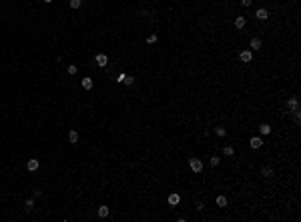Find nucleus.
<instances>
[{
    "instance_id": "1",
    "label": "nucleus",
    "mask_w": 301,
    "mask_h": 222,
    "mask_svg": "<svg viewBox=\"0 0 301 222\" xmlns=\"http://www.w3.org/2000/svg\"><path fill=\"white\" fill-rule=\"evenodd\" d=\"M189 168L193 170L195 174L203 172V160H199V158H191V160H189Z\"/></svg>"
},
{
    "instance_id": "2",
    "label": "nucleus",
    "mask_w": 301,
    "mask_h": 222,
    "mask_svg": "<svg viewBox=\"0 0 301 222\" xmlns=\"http://www.w3.org/2000/svg\"><path fill=\"white\" fill-rule=\"evenodd\" d=\"M239 60L245 62V64H249L253 60V52H251V50H241V52H239Z\"/></svg>"
},
{
    "instance_id": "3",
    "label": "nucleus",
    "mask_w": 301,
    "mask_h": 222,
    "mask_svg": "<svg viewBox=\"0 0 301 222\" xmlns=\"http://www.w3.org/2000/svg\"><path fill=\"white\" fill-rule=\"evenodd\" d=\"M169 204H171V206H179L181 204V194L179 192H171V194H169Z\"/></svg>"
},
{
    "instance_id": "4",
    "label": "nucleus",
    "mask_w": 301,
    "mask_h": 222,
    "mask_svg": "<svg viewBox=\"0 0 301 222\" xmlns=\"http://www.w3.org/2000/svg\"><path fill=\"white\" fill-rule=\"evenodd\" d=\"M249 146H251V148H253V150H259V148H261V146H263V140H261V138H259V136H253V138H251V140H249Z\"/></svg>"
},
{
    "instance_id": "5",
    "label": "nucleus",
    "mask_w": 301,
    "mask_h": 222,
    "mask_svg": "<svg viewBox=\"0 0 301 222\" xmlns=\"http://www.w3.org/2000/svg\"><path fill=\"white\" fill-rule=\"evenodd\" d=\"M95 62L99 64L100 68H104L108 64V56H107V54H96V56H95Z\"/></svg>"
},
{
    "instance_id": "6",
    "label": "nucleus",
    "mask_w": 301,
    "mask_h": 222,
    "mask_svg": "<svg viewBox=\"0 0 301 222\" xmlns=\"http://www.w3.org/2000/svg\"><path fill=\"white\" fill-rule=\"evenodd\" d=\"M287 108H289L291 112H293V110H299V102H297V98H295V96H291L289 100H287Z\"/></svg>"
},
{
    "instance_id": "7",
    "label": "nucleus",
    "mask_w": 301,
    "mask_h": 222,
    "mask_svg": "<svg viewBox=\"0 0 301 222\" xmlns=\"http://www.w3.org/2000/svg\"><path fill=\"white\" fill-rule=\"evenodd\" d=\"M38 166H40V162H38L36 158H30V160L26 162V168L30 170V172H34V170H38Z\"/></svg>"
},
{
    "instance_id": "8",
    "label": "nucleus",
    "mask_w": 301,
    "mask_h": 222,
    "mask_svg": "<svg viewBox=\"0 0 301 222\" xmlns=\"http://www.w3.org/2000/svg\"><path fill=\"white\" fill-rule=\"evenodd\" d=\"M96 212H99V218H107V216L111 214V208L103 204V206H99V210H96Z\"/></svg>"
},
{
    "instance_id": "9",
    "label": "nucleus",
    "mask_w": 301,
    "mask_h": 222,
    "mask_svg": "<svg viewBox=\"0 0 301 222\" xmlns=\"http://www.w3.org/2000/svg\"><path fill=\"white\" fill-rule=\"evenodd\" d=\"M245 24H247V20H245V16H237L235 18V28H239V30H243Z\"/></svg>"
},
{
    "instance_id": "10",
    "label": "nucleus",
    "mask_w": 301,
    "mask_h": 222,
    "mask_svg": "<svg viewBox=\"0 0 301 222\" xmlns=\"http://www.w3.org/2000/svg\"><path fill=\"white\" fill-rule=\"evenodd\" d=\"M259 132H261V134H271V132H273V130H271V124H267V122H261V124H259Z\"/></svg>"
},
{
    "instance_id": "11",
    "label": "nucleus",
    "mask_w": 301,
    "mask_h": 222,
    "mask_svg": "<svg viewBox=\"0 0 301 222\" xmlns=\"http://www.w3.org/2000/svg\"><path fill=\"white\" fill-rule=\"evenodd\" d=\"M255 18L257 20H267V18H269V12H267L265 8H259V10H257V14H255Z\"/></svg>"
},
{
    "instance_id": "12",
    "label": "nucleus",
    "mask_w": 301,
    "mask_h": 222,
    "mask_svg": "<svg viewBox=\"0 0 301 222\" xmlns=\"http://www.w3.org/2000/svg\"><path fill=\"white\" fill-rule=\"evenodd\" d=\"M215 202H217V206H219V208H225V206H227V196H225V194H219Z\"/></svg>"
},
{
    "instance_id": "13",
    "label": "nucleus",
    "mask_w": 301,
    "mask_h": 222,
    "mask_svg": "<svg viewBox=\"0 0 301 222\" xmlns=\"http://www.w3.org/2000/svg\"><path fill=\"white\" fill-rule=\"evenodd\" d=\"M78 138H80V136H78V132H76V130H70L69 132V142L70 144H76V142H78Z\"/></svg>"
},
{
    "instance_id": "14",
    "label": "nucleus",
    "mask_w": 301,
    "mask_h": 222,
    "mask_svg": "<svg viewBox=\"0 0 301 222\" xmlns=\"http://www.w3.org/2000/svg\"><path fill=\"white\" fill-rule=\"evenodd\" d=\"M80 84H82L84 90H92V78H88V76H86V78H82V82H80Z\"/></svg>"
},
{
    "instance_id": "15",
    "label": "nucleus",
    "mask_w": 301,
    "mask_h": 222,
    "mask_svg": "<svg viewBox=\"0 0 301 222\" xmlns=\"http://www.w3.org/2000/svg\"><path fill=\"white\" fill-rule=\"evenodd\" d=\"M249 46H251L253 50H259V48H261V40H259V38H251V42H249Z\"/></svg>"
},
{
    "instance_id": "16",
    "label": "nucleus",
    "mask_w": 301,
    "mask_h": 222,
    "mask_svg": "<svg viewBox=\"0 0 301 222\" xmlns=\"http://www.w3.org/2000/svg\"><path fill=\"white\" fill-rule=\"evenodd\" d=\"M261 176H265V178L273 176V168H271V166H265V168H261Z\"/></svg>"
},
{
    "instance_id": "17",
    "label": "nucleus",
    "mask_w": 301,
    "mask_h": 222,
    "mask_svg": "<svg viewBox=\"0 0 301 222\" xmlns=\"http://www.w3.org/2000/svg\"><path fill=\"white\" fill-rule=\"evenodd\" d=\"M223 154H225V156H229V158H231V156L235 154V148H233V146H223Z\"/></svg>"
},
{
    "instance_id": "18",
    "label": "nucleus",
    "mask_w": 301,
    "mask_h": 222,
    "mask_svg": "<svg viewBox=\"0 0 301 222\" xmlns=\"http://www.w3.org/2000/svg\"><path fill=\"white\" fill-rule=\"evenodd\" d=\"M215 134L223 138V136H227V128L225 126H217V128H215Z\"/></svg>"
},
{
    "instance_id": "19",
    "label": "nucleus",
    "mask_w": 301,
    "mask_h": 222,
    "mask_svg": "<svg viewBox=\"0 0 301 222\" xmlns=\"http://www.w3.org/2000/svg\"><path fill=\"white\" fill-rule=\"evenodd\" d=\"M66 72H69V74H70V76H74V74H76V72H78V68H76V64H70V66H69V68H66Z\"/></svg>"
},
{
    "instance_id": "20",
    "label": "nucleus",
    "mask_w": 301,
    "mask_h": 222,
    "mask_svg": "<svg viewBox=\"0 0 301 222\" xmlns=\"http://www.w3.org/2000/svg\"><path fill=\"white\" fill-rule=\"evenodd\" d=\"M157 38H159L157 34H149V36H147V44H155V42H157Z\"/></svg>"
},
{
    "instance_id": "21",
    "label": "nucleus",
    "mask_w": 301,
    "mask_h": 222,
    "mask_svg": "<svg viewBox=\"0 0 301 222\" xmlns=\"http://www.w3.org/2000/svg\"><path fill=\"white\" fill-rule=\"evenodd\" d=\"M70 8H80V4H82V0H69Z\"/></svg>"
},
{
    "instance_id": "22",
    "label": "nucleus",
    "mask_w": 301,
    "mask_h": 222,
    "mask_svg": "<svg viewBox=\"0 0 301 222\" xmlns=\"http://www.w3.org/2000/svg\"><path fill=\"white\" fill-rule=\"evenodd\" d=\"M24 206H26V210H32V208H34V200H32V198H28L26 202H24Z\"/></svg>"
},
{
    "instance_id": "23",
    "label": "nucleus",
    "mask_w": 301,
    "mask_h": 222,
    "mask_svg": "<svg viewBox=\"0 0 301 222\" xmlns=\"http://www.w3.org/2000/svg\"><path fill=\"white\" fill-rule=\"evenodd\" d=\"M211 166H219V162H221V158H219V156H211Z\"/></svg>"
},
{
    "instance_id": "24",
    "label": "nucleus",
    "mask_w": 301,
    "mask_h": 222,
    "mask_svg": "<svg viewBox=\"0 0 301 222\" xmlns=\"http://www.w3.org/2000/svg\"><path fill=\"white\" fill-rule=\"evenodd\" d=\"M133 82H135V78H133V76H125V80H122V84H126V86H131Z\"/></svg>"
},
{
    "instance_id": "25",
    "label": "nucleus",
    "mask_w": 301,
    "mask_h": 222,
    "mask_svg": "<svg viewBox=\"0 0 301 222\" xmlns=\"http://www.w3.org/2000/svg\"><path fill=\"white\" fill-rule=\"evenodd\" d=\"M251 2H253V0H241V4H243V6H251Z\"/></svg>"
},
{
    "instance_id": "26",
    "label": "nucleus",
    "mask_w": 301,
    "mask_h": 222,
    "mask_svg": "<svg viewBox=\"0 0 301 222\" xmlns=\"http://www.w3.org/2000/svg\"><path fill=\"white\" fill-rule=\"evenodd\" d=\"M44 2H46V4H50V2H52V0H44Z\"/></svg>"
}]
</instances>
